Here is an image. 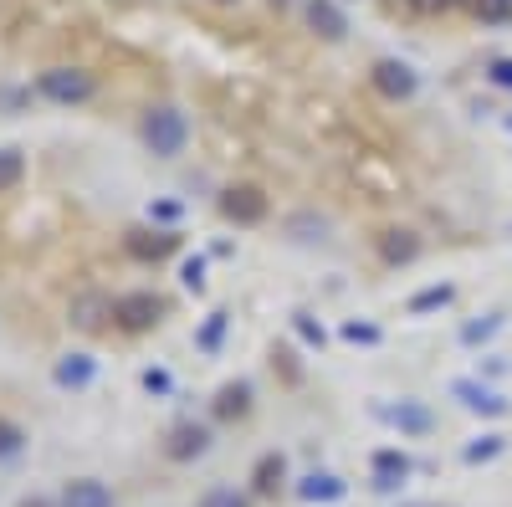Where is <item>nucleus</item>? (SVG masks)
Returning <instances> with one entry per match:
<instances>
[{"label": "nucleus", "mask_w": 512, "mask_h": 507, "mask_svg": "<svg viewBox=\"0 0 512 507\" xmlns=\"http://www.w3.org/2000/svg\"><path fill=\"white\" fill-rule=\"evenodd\" d=\"M185 139H190V123H185V113L180 108H149L144 113V144L159 154V159H175L180 149H185Z\"/></svg>", "instance_id": "1"}, {"label": "nucleus", "mask_w": 512, "mask_h": 507, "mask_svg": "<svg viewBox=\"0 0 512 507\" xmlns=\"http://www.w3.org/2000/svg\"><path fill=\"white\" fill-rule=\"evenodd\" d=\"M492 456H502V436H482V441H472L461 451L466 467H482V461H492Z\"/></svg>", "instance_id": "22"}, {"label": "nucleus", "mask_w": 512, "mask_h": 507, "mask_svg": "<svg viewBox=\"0 0 512 507\" xmlns=\"http://www.w3.org/2000/svg\"><path fill=\"white\" fill-rule=\"evenodd\" d=\"M21 175H26V154L21 149H0V190H11V185H21Z\"/></svg>", "instance_id": "19"}, {"label": "nucleus", "mask_w": 512, "mask_h": 507, "mask_svg": "<svg viewBox=\"0 0 512 507\" xmlns=\"http://www.w3.org/2000/svg\"><path fill=\"white\" fill-rule=\"evenodd\" d=\"M379 251H384V262H415L420 241H415L410 231H384V236H379Z\"/></svg>", "instance_id": "17"}, {"label": "nucleus", "mask_w": 512, "mask_h": 507, "mask_svg": "<svg viewBox=\"0 0 512 507\" xmlns=\"http://www.w3.org/2000/svg\"><path fill=\"white\" fill-rule=\"evenodd\" d=\"M308 26H313L323 41H344V31H349L344 11H338L333 0H308Z\"/></svg>", "instance_id": "14"}, {"label": "nucleus", "mask_w": 512, "mask_h": 507, "mask_svg": "<svg viewBox=\"0 0 512 507\" xmlns=\"http://www.w3.org/2000/svg\"><path fill=\"white\" fill-rule=\"evenodd\" d=\"M180 282H185L190 292H205V257H190V262L180 267Z\"/></svg>", "instance_id": "27"}, {"label": "nucleus", "mask_w": 512, "mask_h": 507, "mask_svg": "<svg viewBox=\"0 0 512 507\" xmlns=\"http://www.w3.org/2000/svg\"><path fill=\"white\" fill-rule=\"evenodd\" d=\"M420 6H446V0H420Z\"/></svg>", "instance_id": "32"}, {"label": "nucleus", "mask_w": 512, "mask_h": 507, "mask_svg": "<svg viewBox=\"0 0 512 507\" xmlns=\"http://www.w3.org/2000/svg\"><path fill=\"white\" fill-rule=\"evenodd\" d=\"M374 88L384 93V98H415V88H420V82H415V72L405 67V62H395V57H384V62H374Z\"/></svg>", "instance_id": "8"}, {"label": "nucleus", "mask_w": 512, "mask_h": 507, "mask_svg": "<svg viewBox=\"0 0 512 507\" xmlns=\"http://www.w3.org/2000/svg\"><path fill=\"white\" fill-rule=\"evenodd\" d=\"M180 216H185L180 200H154V205H149V221H159V226H175Z\"/></svg>", "instance_id": "25"}, {"label": "nucleus", "mask_w": 512, "mask_h": 507, "mask_svg": "<svg viewBox=\"0 0 512 507\" xmlns=\"http://www.w3.org/2000/svg\"><path fill=\"white\" fill-rule=\"evenodd\" d=\"M492 82H502V88H512V62H497V67H492Z\"/></svg>", "instance_id": "30"}, {"label": "nucleus", "mask_w": 512, "mask_h": 507, "mask_svg": "<svg viewBox=\"0 0 512 507\" xmlns=\"http://www.w3.org/2000/svg\"><path fill=\"white\" fill-rule=\"evenodd\" d=\"M36 93L52 98V103H88L98 93V82H93V72H82V67H47L36 77Z\"/></svg>", "instance_id": "2"}, {"label": "nucleus", "mask_w": 512, "mask_h": 507, "mask_svg": "<svg viewBox=\"0 0 512 507\" xmlns=\"http://www.w3.org/2000/svg\"><path fill=\"white\" fill-rule=\"evenodd\" d=\"M282 482H287V456H282V451H267V456L251 467V492H256V497H277Z\"/></svg>", "instance_id": "11"}, {"label": "nucleus", "mask_w": 512, "mask_h": 507, "mask_svg": "<svg viewBox=\"0 0 512 507\" xmlns=\"http://www.w3.org/2000/svg\"><path fill=\"white\" fill-rule=\"evenodd\" d=\"M205 451H210V426H200V420L169 426V436H164V456L169 461H200Z\"/></svg>", "instance_id": "6"}, {"label": "nucleus", "mask_w": 512, "mask_h": 507, "mask_svg": "<svg viewBox=\"0 0 512 507\" xmlns=\"http://www.w3.org/2000/svg\"><path fill=\"white\" fill-rule=\"evenodd\" d=\"M113 323L123 333L159 328L164 323V298H159V292H123V298H113Z\"/></svg>", "instance_id": "3"}, {"label": "nucleus", "mask_w": 512, "mask_h": 507, "mask_svg": "<svg viewBox=\"0 0 512 507\" xmlns=\"http://www.w3.org/2000/svg\"><path fill=\"white\" fill-rule=\"evenodd\" d=\"M21 446H26V431L16 426V420H0V461H11Z\"/></svg>", "instance_id": "24"}, {"label": "nucleus", "mask_w": 512, "mask_h": 507, "mask_svg": "<svg viewBox=\"0 0 512 507\" xmlns=\"http://www.w3.org/2000/svg\"><path fill=\"white\" fill-rule=\"evenodd\" d=\"M16 507H62V502H47V497H26V502H16Z\"/></svg>", "instance_id": "31"}, {"label": "nucleus", "mask_w": 512, "mask_h": 507, "mask_svg": "<svg viewBox=\"0 0 512 507\" xmlns=\"http://www.w3.org/2000/svg\"><path fill=\"white\" fill-rule=\"evenodd\" d=\"M379 420H390V426L400 436H425V431H436V415L425 410L420 400H400V405H374Z\"/></svg>", "instance_id": "7"}, {"label": "nucleus", "mask_w": 512, "mask_h": 507, "mask_svg": "<svg viewBox=\"0 0 512 507\" xmlns=\"http://www.w3.org/2000/svg\"><path fill=\"white\" fill-rule=\"evenodd\" d=\"M451 395L466 405V410H472V415H507V400L497 395V390H487V385H477V379H456V385H451Z\"/></svg>", "instance_id": "9"}, {"label": "nucleus", "mask_w": 512, "mask_h": 507, "mask_svg": "<svg viewBox=\"0 0 512 507\" xmlns=\"http://www.w3.org/2000/svg\"><path fill=\"white\" fill-rule=\"evenodd\" d=\"M144 390H149V395H169V390H175V374L159 369V364H154V369H144Z\"/></svg>", "instance_id": "26"}, {"label": "nucleus", "mask_w": 512, "mask_h": 507, "mask_svg": "<svg viewBox=\"0 0 512 507\" xmlns=\"http://www.w3.org/2000/svg\"><path fill=\"white\" fill-rule=\"evenodd\" d=\"M52 379H57L62 390H88L93 379H98V359H88V354H67V359H57Z\"/></svg>", "instance_id": "13"}, {"label": "nucleus", "mask_w": 512, "mask_h": 507, "mask_svg": "<svg viewBox=\"0 0 512 507\" xmlns=\"http://www.w3.org/2000/svg\"><path fill=\"white\" fill-rule=\"evenodd\" d=\"M226 323H231V313H221V308H216V313H210V318L200 323L195 344H200L205 354H216V349H221V338H226Z\"/></svg>", "instance_id": "18"}, {"label": "nucleus", "mask_w": 512, "mask_h": 507, "mask_svg": "<svg viewBox=\"0 0 512 507\" xmlns=\"http://www.w3.org/2000/svg\"><path fill=\"white\" fill-rule=\"evenodd\" d=\"M221 6H226V0H221Z\"/></svg>", "instance_id": "33"}, {"label": "nucleus", "mask_w": 512, "mask_h": 507, "mask_svg": "<svg viewBox=\"0 0 512 507\" xmlns=\"http://www.w3.org/2000/svg\"><path fill=\"white\" fill-rule=\"evenodd\" d=\"M344 338H349V344H379V328L374 323H344Z\"/></svg>", "instance_id": "28"}, {"label": "nucleus", "mask_w": 512, "mask_h": 507, "mask_svg": "<svg viewBox=\"0 0 512 507\" xmlns=\"http://www.w3.org/2000/svg\"><path fill=\"white\" fill-rule=\"evenodd\" d=\"M492 333H497V318H482V323H466V328H461L466 344H477V338H492Z\"/></svg>", "instance_id": "29"}, {"label": "nucleus", "mask_w": 512, "mask_h": 507, "mask_svg": "<svg viewBox=\"0 0 512 507\" xmlns=\"http://www.w3.org/2000/svg\"><path fill=\"white\" fill-rule=\"evenodd\" d=\"M267 210H272V200H267L262 185H231V190H221V216L236 221V226L267 221Z\"/></svg>", "instance_id": "4"}, {"label": "nucleus", "mask_w": 512, "mask_h": 507, "mask_svg": "<svg viewBox=\"0 0 512 507\" xmlns=\"http://www.w3.org/2000/svg\"><path fill=\"white\" fill-rule=\"evenodd\" d=\"M175 246H180V236H175V231H159V226H154V231H149V226L123 231V251H128L134 262H164Z\"/></svg>", "instance_id": "5"}, {"label": "nucleus", "mask_w": 512, "mask_h": 507, "mask_svg": "<svg viewBox=\"0 0 512 507\" xmlns=\"http://www.w3.org/2000/svg\"><path fill=\"white\" fill-rule=\"evenodd\" d=\"M210 410H216V420H246V415H251V385H246V379H231V385H221L216 400H210Z\"/></svg>", "instance_id": "12"}, {"label": "nucleus", "mask_w": 512, "mask_h": 507, "mask_svg": "<svg viewBox=\"0 0 512 507\" xmlns=\"http://www.w3.org/2000/svg\"><path fill=\"white\" fill-rule=\"evenodd\" d=\"M451 303V287L441 282V287H425V292H415L410 298V313H431V308H446Z\"/></svg>", "instance_id": "23"}, {"label": "nucleus", "mask_w": 512, "mask_h": 507, "mask_svg": "<svg viewBox=\"0 0 512 507\" xmlns=\"http://www.w3.org/2000/svg\"><path fill=\"white\" fill-rule=\"evenodd\" d=\"M62 507H113V492L98 477H77L62 487Z\"/></svg>", "instance_id": "15"}, {"label": "nucleus", "mask_w": 512, "mask_h": 507, "mask_svg": "<svg viewBox=\"0 0 512 507\" xmlns=\"http://www.w3.org/2000/svg\"><path fill=\"white\" fill-rule=\"evenodd\" d=\"M292 328H297V338H303L308 349H323L328 344V333H323V323L313 313H292Z\"/></svg>", "instance_id": "20"}, {"label": "nucleus", "mask_w": 512, "mask_h": 507, "mask_svg": "<svg viewBox=\"0 0 512 507\" xmlns=\"http://www.w3.org/2000/svg\"><path fill=\"white\" fill-rule=\"evenodd\" d=\"M195 507H251V497H241L236 487H205Z\"/></svg>", "instance_id": "21"}, {"label": "nucleus", "mask_w": 512, "mask_h": 507, "mask_svg": "<svg viewBox=\"0 0 512 507\" xmlns=\"http://www.w3.org/2000/svg\"><path fill=\"white\" fill-rule=\"evenodd\" d=\"M410 477V456L405 451H374V487L379 492H395Z\"/></svg>", "instance_id": "16"}, {"label": "nucleus", "mask_w": 512, "mask_h": 507, "mask_svg": "<svg viewBox=\"0 0 512 507\" xmlns=\"http://www.w3.org/2000/svg\"><path fill=\"white\" fill-rule=\"evenodd\" d=\"M297 497L323 507V502H344L349 497V482L344 477H333V472H308L303 482H297Z\"/></svg>", "instance_id": "10"}]
</instances>
